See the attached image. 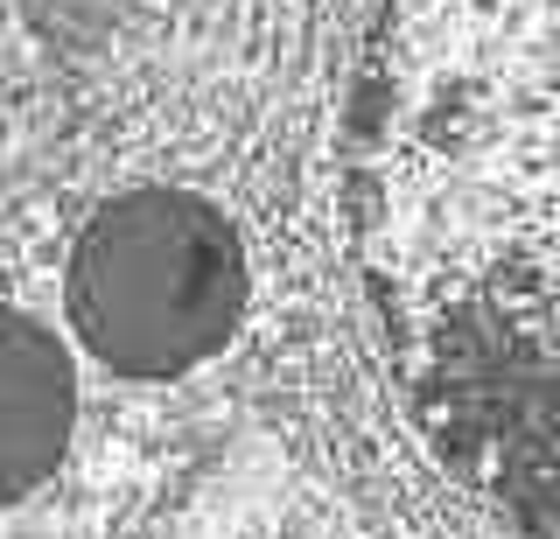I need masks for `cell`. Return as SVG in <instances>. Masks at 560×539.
<instances>
[{
    "label": "cell",
    "instance_id": "6da1fadb",
    "mask_svg": "<svg viewBox=\"0 0 560 539\" xmlns=\"http://www.w3.org/2000/svg\"><path fill=\"white\" fill-rule=\"evenodd\" d=\"M372 267L434 442L560 518V0H393Z\"/></svg>",
    "mask_w": 560,
    "mask_h": 539
},
{
    "label": "cell",
    "instance_id": "7a4b0ae2",
    "mask_svg": "<svg viewBox=\"0 0 560 539\" xmlns=\"http://www.w3.org/2000/svg\"><path fill=\"white\" fill-rule=\"evenodd\" d=\"M245 316V246L189 189H127L78 232L70 329L119 378H183Z\"/></svg>",
    "mask_w": 560,
    "mask_h": 539
},
{
    "label": "cell",
    "instance_id": "3957f363",
    "mask_svg": "<svg viewBox=\"0 0 560 539\" xmlns=\"http://www.w3.org/2000/svg\"><path fill=\"white\" fill-rule=\"evenodd\" d=\"M70 421H78V378L63 343L22 308H0V512L57 477Z\"/></svg>",
    "mask_w": 560,
    "mask_h": 539
}]
</instances>
